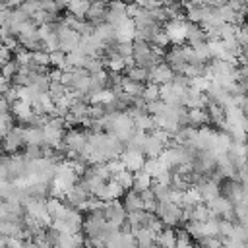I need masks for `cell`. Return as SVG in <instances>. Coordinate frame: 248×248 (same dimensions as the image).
<instances>
[{"label":"cell","mask_w":248,"mask_h":248,"mask_svg":"<svg viewBox=\"0 0 248 248\" xmlns=\"http://www.w3.org/2000/svg\"><path fill=\"white\" fill-rule=\"evenodd\" d=\"M25 143V138H23V126H14L2 140V151L4 153H17L19 147Z\"/></svg>","instance_id":"6da1fadb"},{"label":"cell","mask_w":248,"mask_h":248,"mask_svg":"<svg viewBox=\"0 0 248 248\" xmlns=\"http://www.w3.org/2000/svg\"><path fill=\"white\" fill-rule=\"evenodd\" d=\"M165 31H167L170 43L180 45V43L188 41V19H186V21H184V19H170V21L167 23Z\"/></svg>","instance_id":"7a4b0ae2"},{"label":"cell","mask_w":248,"mask_h":248,"mask_svg":"<svg viewBox=\"0 0 248 248\" xmlns=\"http://www.w3.org/2000/svg\"><path fill=\"white\" fill-rule=\"evenodd\" d=\"M174 70L170 68V64H165V62H159L155 64L153 68H149V78L147 81H153L157 85H163V83H170L174 79Z\"/></svg>","instance_id":"3957f363"},{"label":"cell","mask_w":248,"mask_h":248,"mask_svg":"<svg viewBox=\"0 0 248 248\" xmlns=\"http://www.w3.org/2000/svg\"><path fill=\"white\" fill-rule=\"evenodd\" d=\"M120 159H122V163L126 165V169L128 170H140V169H143V165H145V153L143 151H140V149H130V147H126L120 155H118Z\"/></svg>","instance_id":"277c9868"},{"label":"cell","mask_w":248,"mask_h":248,"mask_svg":"<svg viewBox=\"0 0 248 248\" xmlns=\"http://www.w3.org/2000/svg\"><path fill=\"white\" fill-rule=\"evenodd\" d=\"M87 143V136L83 132H78V130H68L64 132V149L68 151H81Z\"/></svg>","instance_id":"5b68a950"},{"label":"cell","mask_w":248,"mask_h":248,"mask_svg":"<svg viewBox=\"0 0 248 248\" xmlns=\"http://www.w3.org/2000/svg\"><path fill=\"white\" fill-rule=\"evenodd\" d=\"M10 110H12V114L16 116V120H19L21 124H29V122L33 120V116H35L31 103L21 101V99H17V101L10 107Z\"/></svg>","instance_id":"8992f818"},{"label":"cell","mask_w":248,"mask_h":248,"mask_svg":"<svg viewBox=\"0 0 248 248\" xmlns=\"http://www.w3.org/2000/svg\"><path fill=\"white\" fill-rule=\"evenodd\" d=\"M207 205H209V209H211V213L217 217V215H223V217H231L232 215V203H231V200H227V198H213L211 202H207Z\"/></svg>","instance_id":"52a82bcc"},{"label":"cell","mask_w":248,"mask_h":248,"mask_svg":"<svg viewBox=\"0 0 248 248\" xmlns=\"http://www.w3.org/2000/svg\"><path fill=\"white\" fill-rule=\"evenodd\" d=\"M165 147H167V145H165V141H163L159 136H155V134L151 132V136H147V138H145L143 153H145V157H159V155H161V151H163Z\"/></svg>","instance_id":"ba28073f"},{"label":"cell","mask_w":248,"mask_h":248,"mask_svg":"<svg viewBox=\"0 0 248 248\" xmlns=\"http://www.w3.org/2000/svg\"><path fill=\"white\" fill-rule=\"evenodd\" d=\"M23 138H25V143L45 145V134H43V126H33V124L23 126Z\"/></svg>","instance_id":"9c48e42d"},{"label":"cell","mask_w":248,"mask_h":248,"mask_svg":"<svg viewBox=\"0 0 248 248\" xmlns=\"http://www.w3.org/2000/svg\"><path fill=\"white\" fill-rule=\"evenodd\" d=\"M122 205H124V209H126V211L141 209V207H143V200H141V194H140L138 190H134V188L126 190V192H124V202H122Z\"/></svg>","instance_id":"30bf717a"},{"label":"cell","mask_w":248,"mask_h":248,"mask_svg":"<svg viewBox=\"0 0 248 248\" xmlns=\"http://www.w3.org/2000/svg\"><path fill=\"white\" fill-rule=\"evenodd\" d=\"M103 43H105V46L110 43V41H114V35H116V27L114 25H110V23H107V21H101V23H97L95 25V31H93Z\"/></svg>","instance_id":"8fae6325"},{"label":"cell","mask_w":248,"mask_h":248,"mask_svg":"<svg viewBox=\"0 0 248 248\" xmlns=\"http://www.w3.org/2000/svg\"><path fill=\"white\" fill-rule=\"evenodd\" d=\"M151 184H153V176H151L147 170L140 169V170H136V172H134V186H132L134 190L143 192V190L151 188Z\"/></svg>","instance_id":"7c38bea8"},{"label":"cell","mask_w":248,"mask_h":248,"mask_svg":"<svg viewBox=\"0 0 248 248\" xmlns=\"http://www.w3.org/2000/svg\"><path fill=\"white\" fill-rule=\"evenodd\" d=\"M89 6H91V0H68V4H66L68 12L72 16H76V17H79V19L85 17Z\"/></svg>","instance_id":"4fadbf2b"},{"label":"cell","mask_w":248,"mask_h":248,"mask_svg":"<svg viewBox=\"0 0 248 248\" xmlns=\"http://www.w3.org/2000/svg\"><path fill=\"white\" fill-rule=\"evenodd\" d=\"M198 190L202 192L203 202H211L213 198L219 196V186H217L215 182H211V180H207V182H200V184H198Z\"/></svg>","instance_id":"5bb4252c"},{"label":"cell","mask_w":248,"mask_h":248,"mask_svg":"<svg viewBox=\"0 0 248 248\" xmlns=\"http://www.w3.org/2000/svg\"><path fill=\"white\" fill-rule=\"evenodd\" d=\"M14 120H16V116L12 114V110L0 112V141H2L4 136L14 128Z\"/></svg>","instance_id":"9a60e30c"},{"label":"cell","mask_w":248,"mask_h":248,"mask_svg":"<svg viewBox=\"0 0 248 248\" xmlns=\"http://www.w3.org/2000/svg\"><path fill=\"white\" fill-rule=\"evenodd\" d=\"M105 64L108 66V70H110V72H116V74H118V72H122V70H126V62H124V56H120L116 50L108 54V60H107Z\"/></svg>","instance_id":"2e32d148"},{"label":"cell","mask_w":248,"mask_h":248,"mask_svg":"<svg viewBox=\"0 0 248 248\" xmlns=\"http://www.w3.org/2000/svg\"><path fill=\"white\" fill-rule=\"evenodd\" d=\"M126 76L130 78V79H134V81H147V78H149V70L145 68V66H132V68H128L126 70Z\"/></svg>","instance_id":"e0dca14e"},{"label":"cell","mask_w":248,"mask_h":248,"mask_svg":"<svg viewBox=\"0 0 248 248\" xmlns=\"http://www.w3.org/2000/svg\"><path fill=\"white\" fill-rule=\"evenodd\" d=\"M155 242H157V244H163V246H176V231L163 229V231L155 236Z\"/></svg>","instance_id":"ac0fdd59"},{"label":"cell","mask_w":248,"mask_h":248,"mask_svg":"<svg viewBox=\"0 0 248 248\" xmlns=\"http://www.w3.org/2000/svg\"><path fill=\"white\" fill-rule=\"evenodd\" d=\"M112 178H116L120 182V186L124 190H130L134 186V170H128V169H122L120 172H116Z\"/></svg>","instance_id":"d6986e66"},{"label":"cell","mask_w":248,"mask_h":248,"mask_svg":"<svg viewBox=\"0 0 248 248\" xmlns=\"http://www.w3.org/2000/svg\"><path fill=\"white\" fill-rule=\"evenodd\" d=\"M159 93H161V85H157V83L149 81V85H145V87H143V93H141V97L145 99V103H149V101L161 99V97H159Z\"/></svg>","instance_id":"ffe728a7"},{"label":"cell","mask_w":248,"mask_h":248,"mask_svg":"<svg viewBox=\"0 0 248 248\" xmlns=\"http://www.w3.org/2000/svg\"><path fill=\"white\" fill-rule=\"evenodd\" d=\"M188 118H190V124H205L207 120H209V116H207V112L203 110V108H190L188 110Z\"/></svg>","instance_id":"44dd1931"},{"label":"cell","mask_w":248,"mask_h":248,"mask_svg":"<svg viewBox=\"0 0 248 248\" xmlns=\"http://www.w3.org/2000/svg\"><path fill=\"white\" fill-rule=\"evenodd\" d=\"M17 70H19V62L16 60V58H12V60H8V62H4V66H2V70H0V74L4 76V78H8V79H12L16 74H17Z\"/></svg>","instance_id":"7402d4cb"},{"label":"cell","mask_w":248,"mask_h":248,"mask_svg":"<svg viewBox=\"0 0 248 248\" xmlns=\"http://www.w3.org/2000/svg\"><path fill=\"white\" fill-rule=\"evenodd\" d=\"M31 85L37 91H48L50 89V78H48V74H37Z\"/></svg>","instance_id":"603a6c76"},{"label":"cell","mask_w":248,"mask_h":248,"mask_svg":"<svg viewBox=\"0 0 248 248\" xmlns=\"http://www.w3.org/2000/svg\"><path fill=\"white\" fill-rule=\"evenodd\" d=\"M103 60H99L97 56H87L85 58V62H83V68L89 72V74H95V72H99V70H103Z\"/></svg>","instance_id":"cb8c5ba5"},{"label":"cell","mask_w":248,"mask_h":248,"mask_svg":"<svg viewBox=\"0 0 248 248\" xmlns=\"http://www.w3.org/2000/svg\"><path fill=\"white\" fill-rule=\"evenodd\" d=\"M50 64H54L56 68H64L66 66V52L60 50V48L52 50L50 52Z\"/></svg>","instance_id":"d4e9b609"},{"label":"cell","mask_w":248,"mask_h":248,"mask_svg":"<svg viewBox=\"0 0 248 248\" xmlns=\"http://www.w3.org/2000/svg\"><path fill=\"white\" fill-rule=\"evenodd\" d=\"M116 52L120 56H134V41H126V43H118L116 45Z\"/></svg>","instance_id":"484cf974"},{"label":"cell","mask_w":248,"mask_h":248,"mask_svg":"<svg viewBox=\"0 0 248 248\" xmlns=\"http://www.w3.org/2000/svg\"><path fill=\"white\" fill-rule=\"evenodd\" d=\"M192 240H190V232L188 231H176V246L184 248V246H190Z\"/></svg>","instance_id":"4316f807"},{"label":"cell","mask_w":248,"mask_h":248,"mask_svg":"<svg viewBox=\"0 0 248 248\" xmlns=\"http://www.w3.org/2000/svg\"><path fill=\"white\" fill-rule=\"evenodd\" d=\"M0 58H2L4 62H8V60H12V58H14V52H12L4 43H2V46H0Z\"/></svg>","instance_id":"83f0119b"},{"label":"cell","mask_w":248,"mask_h":248,"mask_svg":"<svg viewBox=\"0 0 248 248\" xmlns=\"http://www.w3.org/2000/svg\"><path fill=\"white\" fill-rule=\"evenodd\" d=\"M10 85H12V79H8V78H4V76L0 74V95H4Z\"/></svg>","instance_id":"f1b7e54d"},{"label":"cell","mask_w":248,"mask_h":248,"mask_svg":"<svg viewBox=\"0 0 248 248\" xmlns=\"http://www.w3.org/2000/svg\"><path fill=\"white\" fill-rule=\"evenodd\" d=\"M4 110H10V103L6 101L4 95H0V112H4Z\"/></svg>","instance_id":"f546056e"},{"label":"cell","mask_w":248,"mask_h":248,"mask_svg":"<svg viewBox=\"0 0 248 248\" xmlns=\"http://www.w3.org/2000/svg\"><path fill=\"white\" fill-rule=\"evenodd\" d=\"M21 2H23V0H4V4H6L8 8H17Z\"/></svg>","instance_id":"4dcf8cb0"},{"label":"cell","mask_w":248,"mask_h":248,"mask_svg":"<svg viewBox=\"0 0 248 248\" xmlns=\"http://www.w3.org/2000/svg\"><path fill=\"white\" fill-rule=\"evenodd\" d=\"M242 112H244V116L248 118V101H244V103H242Z\"/></svg>","instance_id":"1f68e13d"},{"label":"cell","mask_w":248,"mask_h":248,"mask_svg":"<svg viewBox=\"0 0 248 248\" xmlns=\"http://www.w3.org/2000/svg\"><path fill=\"white\" fill-rule=\"evenodd\" d=\"M2 66H4V60H2V58H0V70H2Z\"/></svg>","instance_id":"d6a6232c"},{"label":"cell","mask_w":248,"mask_h":248,"mask_svg":"<svg viewBox=\"0 0 248 248\" xmlns=\"http://www.w3.org/2000/svg\"><path fill=\"white\" fill-rule=\"evenodd\" d=\"M126 2H134V0H126Z\"/></svg>","instance_id":"836d02e7"},{"label":"cell","mask_w":248,"mask_h":248,"mask_svg":"<svg viewBox=\"0 0 248 248\" xmlns=\"http://www.w3.org/2000/svg\"><path fill=\"white\" fill-rule=\"evenodd\" d=\"M0 46H2V41H0Z\"/></svg>","instance_id":"e575fe53"}]
</instances>
